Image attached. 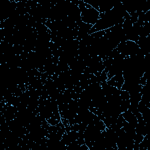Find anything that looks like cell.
<instances>
[{"label":"cell","mask_w":150,"mask_h":150,"mask_svg":"<svg viewBox=\"0 0 150 150\" xmlns=\"http://www.w3.org/2000/svg\"><path fill=\"white\" fill-rule=\"evenodd\" d=\"M78 7L81 12V20L82 22L93 26L100 19V12L90 5L83 2L79 4Z\"/></svg>","instance_id":"6da1fadb"}]
</instances>
